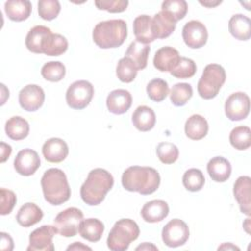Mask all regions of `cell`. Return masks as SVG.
Instances as JSON below:
<instances>
[{
	"label": "cell",
	"mask_w": 251,
	"mask_h": 251,
	"mask_svg": "<svg viewBox=\"0 0 251 251\" xmlns=\"http://www.w3.org/2000/svg\"><path fill=\"white\" fill-rule=\"evenodd\" d=\"M160 182V175L152 167L131 166L122 176L124 188L130 192H138L141 195H149L155 192L159 188Z\"/></svg>",
	"instance_id": "cell-1"
},
{
	"label": "cell",
	"mask_w": 251,
	"mask_h": 251,
	"mask_svg": "<svg viewBox=\"0 0 251 251\" xmlns=\"http://www.w3.org/2000/svg\"><path fill=\"white\" fill-rule=\"evenodd\" d=\"M113 185L114 177L108 171L102 168L93 169L80 187V197L85 204L97 206L102 203Z\"/></svg>",
	"instance_id": "cell-2"
},
{
	"label": "cell",
	"mask_w": 251,
	"mask_h": 251,
	"mask_svg": "<svg viewBox=\"0 0 251 251\" xmlns=\"http://www.w3.org/2000/svg\"><path fill=\"white\" fill-rule=\"evenodd\" d=\"M41 187L45 200L54 206L62 205L71 196V188L66 174L57 168L44 172L41 177Z\"/></svg>",
	"instance_id": "cell-3"
},
{
	"label": "cell",
	"mask_w": 251,
	"mask_h": 251,
	"mask_svg": "<svg viewBox=\"0 0 251 251\" xmlns=\"http://www.w3.org/2000/svg\"><path fill=\"white\" fill-rule=\"evenodd\" d=\"M127 36L126 23L122 19L108 20L98 23L92 31L94 43L102 48H117L121 46Z\"/></svg>",
	"instance_id": "cell-4"
},
{
	"label": "cell",
	"mask_w": 251,
	"mask_h": 251,
	"mask_svg": "<svg viewBox=\"0 0 251 251\" xmlns=\"http://www.w3.org/2000/svg\"><path fill=\"white\" fill-rule=\"evenodd\" d=\"M140 233L138 225L131 219H121L115 223L107 237V246L113 251H125Z\"/></svg>",
	"instance_id": "cell-5"
},
{
	"label": "cell",
	"mask_w": 251,
	"mask_h": 251,
	"mask_svg": "<svg viewBox=\"0 0 251 251\" xmlns=\"http://www.w3.org/2000/svg\"><path fill=\"white\" fill-rule=\"evenodd\" d=\"M226 78V71L221 65H207L197 83L198 94L207 100L215 98L225 83Z\"/></svg>",
	"instance_id": "cell-6"
},
{
	"label": "cell",
	"mask_w": 251,
	"mask_h": 251,
	"mask_svg": "<svg viewBox=\"0 0 251 251\" xmlns=\"http://www.w3.org/2000/svg\"><path fill=\"white\" fill-rule=\"evenodd\" d=\"M94 95V87L87 80H76L67 89L66 102L69 107L75 110L86 108Z\"/></svg>",
	"instance_id": "cell-7"
},
{
	"label": "cell",
	"mask_w": 251,
	"mask_h": 251,
	"mask_svg": "<svg viewBox=\"0 0 251 251\" xmlns=\"http://www.w3.org/2000/svg\"><path fill=\"white\" fill-rule=\"evenodd\" d=\"M83 213L75 207H70L60 212L54 219V226L57 232L64 237H73L78 232Z\"/></svg>",
	"instance_id": "cell-8"
},
{
	"label": "cell",
	"mask_w": 251,
	"mask_h": 251,
	"mask_svg": "<svg viewBox=\"0 0 251 251\" xmlns=\"http://www.w3.org/2000/svg\"><path fill=\"white\" fill-rule=\"evenodd\" d=\"M188 238V226L180 219L171 220L162 229V240L168 247L181 246L186 243Z\"/></svg>",
	"instance_id": "cell-9"
},
{
	"label": "cell",
	"mask_w": 251,
	"mask_h": 251,
	"mask_svg": "<svg viewBox=\"0 0 251 251\" xmlns=\"http://www.w3.org/2000/svg\"><path fill=\"white\" fill-rule=\"evenodd\" d=\"M250 111V99L244 92L230 94L225 103V113L230 121H241L247 118Z\"/></svg>",
	"instance_id": "cell-10"
},
{
	"label": "cell",
	"mask_w": 251,
	"mask_h": 251,
	"mask_svg": "<svg viewBox=\"0 0 251 251\" xmlns=\"http://www.w3.org/2000/svg\"><path fill=\"white\" fill-rule=\"evenodd\" d=\"M52 36L53 32L49 27L35 25L26 34L25 46L32 53L45 54L51 43Z\"/></svg>",
	"instance_id": "cell-11"
},
{
	"label": "cell",
	"mask_w": 251,
	"mask_h": 251,
	"mask_svg": "<svg viewBox=\"0 0 251 251\" xmlns=\"http://www.w3.org/2000/svg\"><path fill=\"white\" fill-rule=\"evenodd\" d=\"M58 233L54 226L44 225L34 229L29 234V244L27 251H53L55 249L53 244V237Z\"/></svg>",
	"instance_id": "cell-12"
},
{
	"label": "cell",
	"mask_w": 251,
	"mask_h": 251,
	"mask_svg": "<svg viewBox=\"0 0 251 251\" xmlns=\"http://www.w3.org/2000/svg\"><path fill=\"white\" fill-rule=\"evenodd\" d=\"M182 38L184 43L192 49L203 47L208 39V31L204 24L192 20L187 22L182 28Z\"/></svg>",
	"instance_id": "cell-13"
},
{
	"label": "cell",
	"mask_w": 251,
	"mask_h": 251,
	"mask_svg": "<svg viewBox=\"0 0 251 251\" xmlns=\"http://www.w3.org/2000/svg\"><path fill=\"white\" fill-rule=\"evenodd\" d=\"M44 100V90L37 84H27L19 93L20 106L27 112L37 111L43 105Z\"/></svg>",
	"instance_id": "cell-14"
},
{
	"label": "cell",
	"mask_w": 251,
	"mask_h": 251,
	"mask_svg": "<svg viewBox=\"0 0 251 251\" xmlns=\"http://www.w3.org/2000/svg\"><path fill=\"white\" fill-rule=\"evenodd\" d=\"M40 167V158L36 151L25 148L17 154L14 160V168L16 172L25 176L33 175Z\"/></svg>",
	"instance_id": "cell-15"
},
{
	"label": "cell",
	"mask_w": 251,
	"mask_h": 251,
	"mask_svg": "<svg viewBox=\"0 0 251 251\" xmlns=\"http://www.w3.org/2000/svg\"><path fill=\"white\" fill-rule=\"evenodd\" d=\"M251 179L248 176H239L233 184V195L236 199L240 212L246 216L251 215Z\"/></svg>",
	"instance_id": "cell-16"
},
{
	"label": "cell",
	"mask_w": 251,
	"mask_h": 251,
	"mask_svg": "<svg viewBox=\"0 0 251 251\" xmlns=\"http://www.w3.org/2000/svg\"><path fill=\"white\" fill-rule=\"evenodd\" d=\"M179 59V53L176 48L164 46L156 51L153 58V65L160 72L171 73L178 64Z\"/></svg>",
	"instance_id": "cell-17"
},
{
	"label": "cell",
	"mask_w": 251,
	"mask_h": 251,
	"mask_svg": "<svg viewBox=\"0 0 251 251\" xmlns=\"http://www.w3.org/2000/svg\"><path fill=\"white\" fill-rule=\"evenodd\" d=\"M42 154L46 161L50 163H60L69 154V147L65 140L59 137L47 139L42 146Z\"/></svg>",
	"instance_id": "cell-18"
},
{
	"label": "cell",
	"mask_w": 251,
	"mask_h": 251,
	"mask_svg": "<svg viewBox=\"0 0 251 251\" xmlns=\"http://www.w3.org/2000/svg\"><path fill=\"white\" fill-rule=\"evenodd\" d=\"M132 104V97L129 91L126 89H115L109 93L106 105L112 114L122 115L127 112Z\"/></svg>",
	"instance_id": "cell-19"
},
{
	"label": "cell",
	"mask_w": 251,
	"mask_h": 251,
	"mask_svg": "<svg viewBox=\"0 0 251 251\" xmlns=\"http://www.w3.org/2000/svg\"><path fill=\"white\" fill-rule=\"evenodd\" d=\"M169 205L161 199H154L146 202L141 209V217L147 223H158L169 215Z\"/></svg>",
	"instance_id": "cell-20"
},
{
	"label": "cell",
	"mask_w": 251,
	"mask_h": 251,
	"mask_svg": "<svg viewBox=\"0 0 251 251\" xmlns=\"http://www.w3.org/2000/svg\"><path fill=\"white\" fill-rule=\"evenodd\" d=\"M207 172L214 181L225 182L231 175V165L226 158L217 156L208 162Z\"/></svg>",
	"instance_id": "cell-21"
},
{
	"label": "cell",
	"mask_w": 251,
	"mask_h": 251,
	"mask_svg": "<svg viewBox=\"0 0 251 251\" xmlns=\"http://www.w3.org/2000/svg\"><path fill=\"white\" fill-rule=\"evenodd\" d=\"M133 33L137 41L149 44L156 37L152 28V18L148 15H140L133 21Z\"/></svg>",
	"instance_id": "cell-22"
},
{
	"label": "cell",
	"mask_w": 251,
	"mask_h": 251,
	"mask_svg": "<svg viewBox=\"0 0 251 251\" xmlns=\"http://www.w3.org/2000/svg\"><path fill=\"white\" fill-rule=\"evenodd\" d=\"M209 125L207 120L199 114L190 116L184 125L185 134L192 140H200L204 138L207 135Z\"/></svg>",
	"instance_id": "cell-23"
},
{
	"label": "cell",
	"mask_w": 251,
	"mask_h": 251,
	"mask_svg": "<svg viewBox=\"0 0 251 251\" xmlns=\"http://www.w3.org/2000/svg\"><path fill=\"white\" fill-rule=\"evenodd\" d=\"M176 22L167 13L160 11L152 18V28L156 39H164L170 36L176 29Z\"/></svg>",
	"instance_id": "cell-24"
},
{
	"label": "cell",
	"mask_w": 251,
	"mask_h": 251,
	"mask_svg": "<svg viewBox=\"0 0 251 251\" xmlns=\"http://www.w3.org/2000/svg\"><path fill=\"white\" fill-rule=\"evenodd\" d=\"M4 9L11 21L23 22L30 16L32 6L28 0H10L5 3Z\"/></svg>",
	"instance_id": "cell-25"
},
{
	"label": "cell",
	"mask_w": 251,
	"mask_h": 251,
	"mask_svg": "<svg viewBox=\"0 0 251 251\" xmlns=\"http://www.w3.org/2000/svg\"><path fill=\"white\" fill-rule=\"evenodd\" d=\"M228 30L234 38L246 41L251 36V21L245 15L235 14L229 19Z\"/></svg>",
	"instance_id": "cell-26"
},
{
	"label": "cell",
	"mask_w": 251,
	"mask_h": 251,
	"mask_svg": "<svg viewBox=\"0 0 251 251\" xmlns=\"http://www.w3.org/2000/svg\"><path fill=\"white\" fill-rule=\"evenodd\" d=\"M131 121L135 128L139 131H149L156 124V115L154 111L145 105L138 106L131 117Z\"/></svg>",
	"instance_id": "cell-27"
},
{
	"label": "cell",
	"mask_w": 251,
	"mask_h": 251,
	"mask_svg": "<svg viewBox=\"0 0 251 251\" xmlns=\"http://www.w3.org/2000/svg\"><path fill=\"white\" fill-rule=\"evenodd\" d=\"M43 218L42 210L34 203H25L18 211L16 220L24 227H29L39 223Z\"/></svg>",
	"instance_id": "cell-28"
},
{
	"label": "cell",
	"mask_w": 251,
	"mask_h": 251,
	"mask_svg": "<svg viewBox=\"0 0 251 251\" xmlns=\"http://www.w3.org/2000/svg\"><path fill=\"white\" fill-rule=\"evenodd\" d=\"M104 228V224L100 220L88 218L80 222L78 232L82 238L90 242H97L101 239Z\"/></svg>",
	"instance_id": "cell-29"
},
{
	"label": "cell",
	"mask_w": 251,
	"mask_h": 251,
	"mask_svg": "<svg viewBox=\"0 0 251 251\" xmlns=\"http://www.w3.org/2000/svg\"><path fill=\"white\" fill-rule=\"evenodd\" d=\"M150 46L137 40L132 41L126 51L125 57L130 59L138 70H143L147 66Z\"/></svg>",
	"instance_id": "cell-30"
},
{
	"label": "cell",
	"mask_w": 251,
	"mask_h": 251,
	"mask_svg": "<svg viewBox=\"0 0 251 251\" xmlns=\"http://www.w3.org/2000/svg\"><path fill=\"white\" fill-rule=\"evenodd\" d=\"M5 131L8 137L13 140H23L29 133L27 121L20 116L11 117L5 124Z\"/></svg>",
	"instance_id": "cell-31"
},
{
	"label": "cell",
	"mask_w": 251,
	"mask_h": 251,
	"mask_svg": "<svg viewBox=\"0 0 251 251\" xmlns=\"http://www.w3.org/2000/svg\"><path fill=\"white\" fill-rule=\"evenodd\" d=\"M229 142L237 150H246L251 145V130L248 126H239L229 133Z\"/></svg>",
	"instance_id": "cell-32"
},
{
	"label": "cell",
	"mask_w": 251,
	"mask_h": 251,
	"mask_svg": "<svg viewBox=\"0 0 251 251\" xmlns=\"http://www.w3.org/2000/svg\"><path fill=\"white\" fill-rule=\"evenodd\" d=\"M192 86L186 82L176 83L170 91V100L176 107L184 106L192 97Z\"/></svg>",
	"instance_id": "cell-33"
},
{
	"label": "cell",
	"mask_w": 251,
	"mask_h": 251,
	"mask_svg": "<svg viewBox=\"0 0 251 251\" xmlns=\"http://www.w3.org/2000/svg\"><path fill=\"white\" fill-rule=\"evenodd\" d=\"M183 186L191 192L199 191L205 184V177L203 173L196 168L188 169L182 176Z\"/></svg>",
	"instance_id": "cell-34"
},
{
	"label": "cell",
	"mask_w": 251,
	"mask_h": 251,
	"mask_svg": "<svg viewBox=\"0 0 251 251\" xmlns=\"http://www.w3.org/2000/svg\"><path fill=\"white\" fill-rule=\"evenodd\" d=\"M137 72L138 69L130 59L124 57L120 59V61L118 62L116 68V75L122 82L129 83L133 81L134 78L136 77Z\"/></svg>",
	"instance_id": "cell-35"
},
{
	"label": "cell",
	"mask_w": 251,
	"mask_h": 251,
	"mask_svg": "<svg viewBox=\"0 0 251 251\" xmlns=\"http://www.w3.org/2000/svg\"><path fill=\"white\" fill-rule=\"evenodd\" d=\"M188 10L186 1L184 0H167L162 3L161 11L167 13L174 21L182 20Z\"/></svg>",
	"instance_id": "cell-36"
},
{
	"label": "cell",
	"mask_w": 251,
	"mask_h": 251,
	"mask_svg": "<svg viewBox=\"0 0 251 251\" xmlns=\"http://www.w3.org/2000/svg\"><path fill=\"white\" fill-rule=\"evenodd\" d=\"M148 97L154 102H162L169 94L168 82L162 78H153L146 86Z\"/></svg>",
	"instance_id": "cell-37"
},
{
	"label": "cell",
	"mask_w": 251,
	"mask_h": 251,
	"mask_svg": "<svg viewBox=\"0 0 251 251\" xmlns=\"http://www.w3.org/2000/svg\"><path fill=\"white\" fill-rule=\"evenodd\" d=\"M66 75V67L59 61H50L41 68V75L48 81L57 82L62 80Z\"/></svg>",
	"instance_id": "cell-38"
},
{
	"label": "cell",
	"mask_w": 251,
	"mask_h": 251,
	"mask_svg": "<svg viewBox=\"0 0 251 251\" xmlns=\"http://www.w3.org/2000/svg\"><path fill=\"white\" fill-rule=\"evenodd\" d=\"M156 153L163 164L175 163L179 155L178 148L171 142H160L156 147Z\"/></svg>",
	"instance_id": "cell-39"
},
{
	"label": "cell",
	"mask_w": 251,
	"mask_h": 251,
	"mask_svg": "<svg viewBox=\"0 0 251 251\" xmlns=\"http://www.w3.org/2000/svg\"><path fill=\"white\" fill-rule=\"evenodd\" d=\"M197 67L192 59L186 57H180L176 67L170 73L176 78H190L196 73Z\"/></svg>",
	"instance_id": "cell-40"
},
{
	"label": "cell",
	"mask_w": 251,
	"mask_h": 251,
	"mask_svg": "<svg viewBox=\"0 0 251 251\" xmlns=\"http://www.w3.org/2000/svg\"><path fill=\"white\" fill-rule=\"evenodd\" d=\"M38 15L45 21L56 19L61 11L60 2L57 0H40L37 4Z\"/></svg>",
	"instance_id": "cell-41"
},
{
	"label": "cell",
	"mask_w": 251,
	"mask_h": 251,
	"mask_svg": "<svg viewBox=\"0 0 251 251\" xmlns=\"http://www.w3.org/2000/svg\"><path fill=\"white\" fill-rule=\"evenodd\" d=\"M99 10H104L110 13H122L128 6L127 0H97L94 2Z\"/></svg>",
	"instance_id": "cell-42"
},
{
	"label": "cell",
	"mask_w": 251,
	"mask_h": 251,
	"mask_svg": "<svg viewBox=\"0 0 251 251\" xmlns=\"http://www.w3.org/2000/svg\"><path fill=\"white\" fill-rule=\"evenodd\" d=\"M68 40L65 36L59 33H53V37L49 48L45 52L47 56H60L68 49Z\"/></svg>",
	"instance_id": "cell-43"
},
{
	"label": "cell",
	"mask_w": 251,
	"mask_h": 251,
	"mask_svg": "<svg viewBox=\"0 0 251 251\" xmlns=\"http://www.w3.org/2000/svg\"><path fill=\"white\" fill-rule=\"evenodd\" d=\"M0 198H1V206H0V214L2 216L8 215L12 212L14 206L17 203V196L14 191L6 188L0 189Z\"/></svg>",
	"instance_id": "cell-44"
},
{
	"label": "cell",
	"mask_w": 251,
	"mask_h": 251,
	"mask_svg": "<svg viewBox=\"0 0 251 251\" xmlns=\"http://www.w3.org/2000/svg\"><path fill=\"white\" fill-rule=\"evenodd\" d=\"M1 244H0V248L3 251H11L14 248V241L12 239V237L10 236L9 233L6 232H1Z\"/></svg>",
	"instance_id": "cell-45"
},
{
	"label": "cell",
	"mask_w": 251,
	"mask_h": 251,
	"mask_svg": "<svg viewBox=\"0 0 251 251\" xmlns=\"http://www.w3.org/2000/svg\"><path fill=\"white\" fill-rule=\"evenodd\" d=\"M0 152H1V158H0V162L4 163L7 161V159L10 157L11 153H12V147L11 145L5 143V142H1L0 143Z\"/></svg>",
	"instance_id": "cell-46"
},
{
	"label": "cell",
	"mask_w": 251,
	"mask_h": 251,
	"mask_svg": "<svg viewBox=\"0 0 251 251\" xmlns=\"http://www.w3.org/2000/svg\"><path fill=\"white\" fill-rule=\"evenodd\" d=\"M67 250H91V248L81 242H74L72 245L67 247Z\"/></svg>",
	"instance_id": "cell-47"
},
{
	"label": "cell",
	"mask_w": 251,
	"mask_h": 251,
	"mask_svg": "<svg viewBox=\"0 0 251 251\" xmlns=\"http://www.w3.org/2000/svg\"><path fill=\"white\" fill-rule=\"evenodd\" d=\"M150 249L158 250V248L155 245H153L152 243H148V242H144L143 244H140L139 246H137L135 248V250H150Z\"/></svg>",
	"instance_id": "cell-48"
},
{
	"label": "cell",
	"mask_w": 251,
	"mask_h": 251,
	"mask_svg": "<svg viewBox=\"0 0 251 251\" xmlns=\"http://www.w3.org/2000/svg\"><path fill=\"white\" fill-rule=\"evenodd\" d=\"M218 250H240V249L239 247L233 245L232 243L227 242V243H223L221 246H219Z\"/></svg>",
	"instance_id": "cell-49"
},
{
	"label": "cell",
	"mask_w": 251,
	"mask_h": 251,
	"mask_svg": "<svg viewBox=\"0 0 251 251\" xmlns=\"http://www.w3.org/2000/svg\"><path fill=\"white\" fill-rule=\"evenodd\" d=\"M199 3L207 8H214L218 5H220L222 3V1H211V0H207V1H199Z\"/></svg>",
	"instance_id": "cell-50"
},
{
	"label": "cell",
	"mask_w": 251,
	"mask_h": 251,
	"mask_svg": "<svg viewBox=\"0 0 251 251\" xmlns=\"http://www.w3.org/2000/svg\"><path fill=\"white\" fill-rule=\"evenodd\" d=\"M243 227H244V229L246 230L247 233H250V229H249V227H250V218L249 217L247 219H245V222L243 223Z\"/></svg>",
	"instance_id": "cell-51"
}]
</instances>
